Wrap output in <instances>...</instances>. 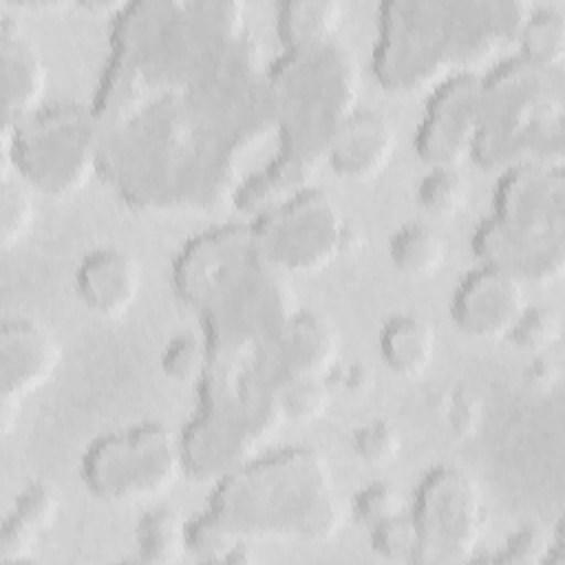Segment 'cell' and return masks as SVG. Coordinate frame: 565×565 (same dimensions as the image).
I'll list each match as a JSON object with an SVG mask.
<instances>
[{"label": "cell", "mask_w": 565, "mask_h": 565, "mask_svg": "<svg viewBox=\"0 0 565 565\" xmlns=\"http://www.w3.org/2000/svg\"><path fill=\"white\" fill-rule=\"evenodd\" d=\"M188 556L199 563H225V565H247L256 561L252 539L230 525L214 510H205L185 527Z\"/></svg>", "instance_id": "24"}, {"label": "cell", "mask_w": 565, "mask_h": 565, "mask_svg": "<svg viewBox=\"0 0 565 565\" xmlns=\"http://www.w3.org/2000/svg\"><path fill=\"white\" fill-rule=\"evenodd\" d=\"M93 110L99 174L128 205L150 212L232 203L249 177L247 157L276 135L254 38L196 66L135 71L108 62Z\"/></svg>", "instance_id": "1"}, {"label": "cell", "mask_w": 565, "mask_h": 565, "mask_svg": "<svg viewBox=\"0 0 565 565\" xmlns=\"http://www.w3.org/2000/svg\"><path fill=\"white\" fill-rule=\"evenodd\" d=\"M532 7L525 0H386L377 15L375 79L386 90L413 93L477 71L516 42Z\"/></svg>", "instance_id": "2"}, {"label": "cell", "mask_w": 565, "mask_h": 565, "mask_svg": "<svg viewBox=\"0 0 565 565\" xmlns=\"http://www.w3.org/2000/svg\"><path fill=\"white\" fill-rule=\"evenodd\" d=\"M347 227L342 207L318 185L252 223L258 249L285 274L329 267L342 254Z\"/></svg>", "instance_id": "11"}, {"label": "cell", "mask_w": 565, "mask_h": 565, "mask_svg": "<svg viewBox=\"0 0 565 565\" xmlns=\"http://www.w3.org/2000/svg\"><path fill=\"white\" fill-rule=\"evenodd\" d=\"M62 499L46 481L29 483L13 501V508L2 521L0 563H31L49 530L57 523Z\"/></svg>", "instance_id": "21"}, {"label": "cell", "mask_w": 565, "mask_h": 565, "mask_svg": "<svg viewBox=\"0 0 565 565\" xmlns=\"http://www.w3.org/2000/svg\"><path fill=\"white\" fill-rule=\"evenodd\" d=\"M322 166V161L278 148L271 159L258 166L238 185L232 205L238 212L258 218L313 188V179Z\"/></svg>", "instance_id": "20"}, {"label": "cell", "mask_w": 565, "mask_h": 565, "mask_svg": "<svg viewBox=\"0 0 565 565\" xmlns=\"http://www.w3.org/2000/svg\"><path fill=\"white\" fill-rule=\"evenodd\" d=\"M2 124H20L40 108L49 88V66L35 42L11 15L0 20Z\"/></svg>", "instance_id": "17"}, {"label": "cell", "mask_w": 565, "mask_h": 565, "mask_svg": "<svg viewBox=\"0 0 565 565\" xmlns=\"http://www.w3.org/2000/svg\"><path fill=\"white\" fill-rule=\"evenodd\" d=\"M481 265L503 269L525 285H550L565 271L563 166L523 163L501 172L492 214L472 234Z\"/></svg>", "instance_id": "5"}, {"label": "cell", "mask_w": 565, "mask_h": 565, "mask_svg": "<svg viewBox=\"0 0 565 565\" xmlns=\"http://www.w3.org/2000/svg\"><path fill=\"white\" fill-rule=\"evenodd\" d=\"M561 380V366L545 355H536L525 369H523V382L534 393H550L556 388Z\"/></svg>", "instance_id": "39"}, {"label": "cell", "mask_w": 565, "mask_h": 565, "mask_svg": "<svg viewBox=\"0 0 565 565\" xmlns=\"http://www.w3.org/2000/svg\"><path fill=\"white\" fill-rule=\"evenodd\" d=\"M331 404V382L322 375L285 377L278 388V408L282 422L311 424L320 419Z\"/></svg>", "instance_id": "29"}, {"label": "cell", "mask_w": 565, "mask_h": 565, "mask_svg": "<svg viewBox=\"0 0 565 565\" xmlns=\"http://www.w3.org/2000/svg\"><path fill=\"white\" fill-rule=\"evenodd\" d=\"M351 448L355 457L373 468L393 463L402 452V435L386 419H371L353 430Z\"/></svg>", "instance_id": "35"}, {"label": "cell", "mask_w": 565, "mask_h": 565, "mask_svg": "<svg viewBox=\"0 0 565 565\" xmlns=\"http://www.w3.org/2000/svg\"><path fill=\"white\" fill-rule=\"evenodd\" d=\"M327 380H335V386L351 395H364L373 388L375 384V373L362 362L349 364V366H338L327 375Z\"/></svg>", "instance_id": "38"}, {"label": "cell", "mask_w": 565, "mask_h": 565, "mask_svg": "<svg viewBox=\"0 0 565 565\" xmlns=\"http://www.w3.org/2000/svg\"><path fill=\"white\" fill-rule=\"evenodd\" d=\"M552 534L536 523H523L508 534L503 545L488 556L492 563L505 565H539L547 561Z\"/></svg>", "instance_id": "36"}, {"label": "cell", "mask_w": 565, "mask_h": 565, "mask_svg": "<svg viewBox=\"0 0 565 565\" xmlns=\"http://www.w3.org/2000/svg\"><path fill=\"white\" fill-rule=\"evenodd\" d=\"M179 439L185 472L203 481H221L243 468L256 459V450L263 441L241 422L203 406L185 424Z\"/></svg>", "instance_id": "15"}, {"label": "cell", "mask_w": 565, "mask_h": 565, "mask_svg": "<svg viewBox=\"0 0 565 565\" xmlns=\"http://www.w3.org/2000/svg\"><path fill=\"white\" fill-rule=\"evenodd\" d=\"M212 360V347L205 335L179 333L161 351L159 366L174 384H194L203 380Z\"/></svg>", "instance_id": "31"}, {"label": "cell", "mask_w": 565, "mask_h": 565, "mask_svg": "<svg viewBox=\"0 0 565 565\" xmlns=\"http://www.w3.org/2000/svg\"><path fill=\"white\" fill-rule=\"evenodd\" d=\"M102 166V128L93 106L46 104L20 124H2L0 177L18 174L35 192L68 199Z\"/></svg>", "instance_id": "8"}, {"label": "cell", "mask_w": 565, "mask_h": 565, "mask_svg": "<svg viewBox=\"0 0 565 565\" xmlns=\"http://www.w3.org/2000/svg\"><path fill=\"white\" fill-rule=\"evenodd\" d=\"M397 132L391 119L375 108H355L333 132L324 163L347 181H369L393 161Z\"/></svg>", "instance_id": "16"}, {"label": "cell", "mask_w": 565, "mask_h": 565, "mask_svg": "<svg viewBox=\"0 0 565 565\" xmlns=\"http://www.w3.org/2000/svg\"><path fill=\"white\" fill-rule=\"evenodd\" d=\"M450 245L446 234L424 221H408L388 241V256L397 271L411 278H428L437 274L446 258Z\"/></svg>", "instance_id": "25"}, {"label": "cell", "mask_w": 565, "mask_h": 565, "mask_svg": "<svg viewBox=\"0 0 565 565\" xmlns=\"http://www.w3.org/2000/svg\"><path fill=\"white\" fill-rule=\"evenodd\" d=\"M470 196V185L459 166H430L419 179L415 199L433 218H452L463 212Z\"/></svg>", "instance_id": "28"}, {"label": "cell", "mask_w": 565, "mask_h": 565, "mask_svg": "<svg viewBox=\"0 0 565 565\" xmlns=\"http://www.w3.org/2000/svg\"><path fill=\"white\" fill-rule=\"evenodd\" d=\"M210 510L252 536L331 541L344 521L327 459L313 448H287L216 481Z\"/></svg>", "instance_id": "4"}, {"label": "cell", "mask_w": 565, "mask_h": 565, "mask_svg": "<svg viewBox=\"0 0 565 565\" xmlns=\"http://www.w3.org/2000/svg\"><path fill=\"white\" fill-rule=\"evenodd\" d=\"M82 481L106 503H148L174 488L185 472L181 439L148 422L97 437L82 455Z\"/></svg>", "instance_id": "9"}, {"label": "cell", "mask_w": 565, "mask_h": 565, "mask_svg": "<svg viewBox=\"0 0 565 565\" xmlns=\"http://www.w3.org/2000/svg\"><path fill=\"white\" fill-rule=\"evenodd\" d=\"M519 55L530 64L561 73L565 62V11L561 7H532L519 31Z\"/></svg>", "instance_id": "27"}, {"label": "cell", "mask_w": 565, "mask_h": 565, "mask_svg": "<svg viewBox=\"0 0 565 565\" xmlns=\"http://www.w3.org/2000/svg\"><path fill=\"white\" fill-rule=\"evenodd\" d=\"M441 419L446 430L455 439H470L479 433L483 417H486V404L483 397L472 391L466 384H455L441 395Z\"/></svg>", "instance_id": "34"}, {"label": "cell", "mask_w": 565, "mask_h": 565, "mask_svg": "<svg viewBox=\"0 0 565 565\" xmlns=\"http://www.w3.org/2000/svg\"><path fill=\"white\" fill-rule=\"evenodd\" d=\"M481 113V75L455 73L439 82L415 132V150L428 166H461L472 159Z\"/></svg>", "instance_id": "12"}, {"label": "cell", "mask_w": 565, "mask_h": 565, "mask_svg": "<svg viewBox=\"0 0 565 565\" xmlns=\"http://www.w3.org/2000/svg\"><path fill=\"white\" fill-rule=\"evenodd\" d=\"M399 512H404V499L391 481H371L351 499L353 519L369 530Z\"/></svg>", "instance_id": "37"}, {"label": "cell", "mask_w": 565, "mask_h": 565, "mask_svg": "<svg viewBox=\"0 0 565 565\" xmlns=\"http://www.w3.org/2000/svg\"><path fill=\"white\" fill-rule=\"evenodd\" d=\"M380 358L391 373L415 380L433 364L437 349L435 327L411 311L393 313L384 320L377 338Z\"/></svg>", "instance_id": "22"}, {"label": "cell", "mask_w": 565, "mask_h": 565, "mask_svg": "<svg viewBox=\"0 0 565 565\" xmlns=\"http://www.w3.org/2000/svg\"><path fill=\"white\" fill-rule=\"evenodd\" d=\"M33 188L18 174L0 177V245L13 249L35 223Z\"/></svg>", "instance_id": "30"}, {"label": "cell", "mask_w": 565, "mask_h": 565, "mask_svg": "<svg viewBox=\"0 0 565 565\" xmlns=\"http://www.w3.org/2000/svg\"><path fill=\"white\" fill-rule=\"evenodd\" d=\"M62 362L57 338L40 322L15 316L0 327V430L11 435L24 399L42 388Z\"/></svg>", "instance_id": "13"}, {"label": "cell", "mask_w": 565, "mask_h": 565, "mask_svg": "<svg viewBox=\"0 0 565 565\" xmlns=\"http://www.w3.org/2000/svg\"><path fill=\"white\" fill-rule=\"evenodd\" d=\"M565 99L558 73L521 55L481 75V113L472 159L486 170L523 163L563 166Z\"/></svg>", "instance_id": "6"}, {"label": "cell", "mask_w": 565, "mask_h": 565, "mask_svg": "<svg viewBox=\"0 0 565 565\" xmlns=\"http://www.w3.org/2000/svg\"><path fill=\"white\" fill-rule=\"evenodd\" d=\"M360 88L358 57L338 40L309 51H282L267 66L278 148L324 163L329 139L360 108Z\"/></svg>", "instance_id": "7"}, {"label": "cell", "mask_w": 565, "mask_h": 565, "mask_svg": "<svg viewBox=\"0 0 565 565\" xmlns=\"http://www.w3.org/2000/svg\"><path fill=\"white\" fill-rule=\"evenodd\" d=\"M287 276L263 256L252 225H221L192 238L172 267L174 291L201 316L212 347L278 338L300 309Z\"/></svg>", "instance_id": "3"}, {"label": "cell", "mask_w": 565, "mask_h": 565, "mask_svg": "<svg viewBox=\"0 0 565 565\" xmlns=\"http://www.w3.org/2000/svg\"><path fill=\"white\" fill-rule=\"evenodd\" d=\"M525 307L523 280L503 269L479 265L457 282L450 298V318L463 335L497 342L510 335Z\"/></svg>", "instance_id": "14"}, {"label": "cell", "mask_w": 565, "mask_h": 565, "mask_svg": "<svg viewBox=\"0 0 565 565\" xmlns=\"http://www.w3.org/2000/svg\"><path fill=\"white\" fill-rule=\"evenodd\" d=\"M411 516L419 532L415 563L459 565L477 558L486 530V501L468 472L455 466L428 470L415 490Z\"/></svg>", "instance_id": "10"}, {"label": "cell", "mask_w": 565, "mask_h": 565, "mask_svg": "<svg viewBox=\"0 0 565 565\" xmlns=\"http://www.w3.org/2000/svg\"><path fill=\"white\" fill-rule=\"evenodd\" d=\"M344 9L335 0H289L276 11V33L282 51H309L335 42Z\"/></svg>", "instance_id": "23"}, {"label": "cell", "mask_w": 565, "mask_h": 565, "mask_svg": "<svg viewBox=\"0 0 565 565\" xmlns=\"http://www.w3.org/2000/svg\"><path fill=\"white\" fill-rule=\"evenodd\" d=\"M563 333V320L561 313L554 307L545 305H527L516 324L512 327L508 340L525 351V353H547Z\"/></svg>", "instance_id": "32"}, {"label": "cell", "mask_w": 565, "mask_h": 565, "mask_svg": "<svg viewBox=\"0 0 565 565\" xmlns=\"http://www.w3.org/2000/svg\"><path fill=\"white\" fill-rule=\"evenodd\" d=\"M340 344V331L329 316L316 309H298L274 340V351L282 377H327L338 364Z\"/></svg>", "instance_id": "19"}, {"label": "cell", "mask_w": 565, "mask_h": 565, "mask_svg": "<svg viewBox=\"0 0 565 565\" xmlns=\"http://www.w3.org/2000/svg\"><path fill=\"white\" fill-rule=\"evenodd\" d=\"M375 556L388 563H415L419 550V532L411 512H399L371 527L369 536Z\"/></svg>", "instance_id": "33"}, {"label": "cell", "mask_w": 565, "mask_h": 565, "mask_svg": "<svg viewBox=\"0 0 565 565\" xmlns=\"http://www.w3.org/2000/svg\"><path fill=\"white\" fill-rule=\"evenodd\" d=\"M139 260L115 245L88 252L75 269V291L84 307L99 318L117 320L130 311L141 291Z\"/></svg>", "instance_id": "18"}, {"label": "cell", "mask_w": 565, "mask_h": 565, "mask_svg": "<svg viewBox=\"0 0 565 565\" xmlns=\"http://www.w3.org/2000/svg\"><path fill=\"white\" fill-rule=\"evenodd\" d=\"M188 521L172 508L146 510L135 527L137 561L152 565H174L188 556L185 543Z\"/></svg>", "instance_id": "26"}]
</instances>
